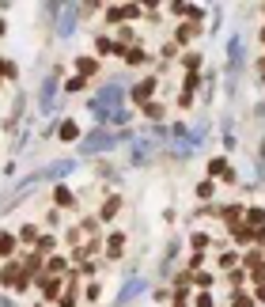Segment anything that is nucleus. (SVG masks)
<instances>
[{
  "instance_id": "obj_6",
  "label": "nucleus",
  "mask_w": 265,
  "mask_h": 307,
  "mask_svg": "<svg viewBox=\"0 0 265 307\" xmlns=\"http://www.w3.org/2000/svg\"><path fill=\"white\" fill-rule=\"evenodd\" d=\"M76 69H80V76H84V80H87V76H95V72H99V69H103V65H99V61H95V57H80V61H76Z\"/></svg>"
},
{
  "instance_id": "obj_27",
  "label": "nucleus",
  "mask_w": 265,
  "mask_h": 307,
  "mask_svg": "<svg viewBox=\"0 0 265 307\" xmlns=\"http://www.w3.org/2000/svg\"><path fill=\"white\" fill-rule=\"evenodd\" d=\"M61 307H76V292H65L61 296Z\"/></svg>"
},
{
  "instance_id": "obj_31",
  "label": "nucleus",
  "mask_w": 265,
  "mask_h": 307,
  "mask_svg": "<svg viewBox=\"0 0 265 307\" xmlns=\"http://www.w3.org/2000/svg\"><path fill=\"white\" fill-rule=\"evenodd\" d=\"M174 307H186V303H182V300H178V303H174Z\"/></svg>"
},
{
  "instance_id": "obj_9",
  "label": "nucleus",
  "mask_w": 265,
  "mask_h": 307,
  "mask_svg": "<svg viewBox=\"0 0 265 307\" xmlns=\"http://www.w3.org/2000/svg\"><path fill=\"white\" fill-rule=\"evenodd\" d=\"M12 254H15V235L0 232V258H12Z\"/></svg>"
},
{
  "instance_id": "obj_7",
  "label": "nucleus",
  "mask_w": 265,
  "mask_h": 307,
  "mask_svg": "<svg viewBox=\"0 0 265 307\" xmlns=\"http://www.w3.org/2000/svg\"><path fill=\"white\" fill-rule=\"evenodd\" d=\"M174 38H178V46H190L193 38H197V23H182V27H178V34H174Z\"/></svg>"
},
{
  "instance_id": "obj_5",
  "label": "nucleus",
  "mask_w": 265,
  "mask_h": 307,
  "mask_svg": "<svg viewBox=\"0 0 265 307\" xmlns=\"http://www.w3.org/2000/svg\"><path fill=\"white\" fill-rule=\"evenodd\" d=\"M53 201H57V205H61V209H68V205L76 209V194H72V190H68V186H57V190H53Z\"/></svg>"
},
{
  "instance_id": "obj_11",
  "label": "nucleus",
  "mask_w": 265,
  "mask_h": 307,
  "mask_svg": "<svg viewBox=\"0 0 265 307\" xmlns=\"http://www.w3.org/2000/svg\"><path fill=\"white\" fill-rule=\"evenodd\" d=\"M106 251H110V258H121V251H125V235H121V232H114V235H110V243H106Z\"/></svg>"
},
{
  "instance_id": "obj_23",
  "label": "nucleus",
  "mask_w": 265,
  "mask_h": 307,
  "mask_svg": "<svg viewBox=\"0 0 265 307\" xmlns=\"http://www.w3.org/2000/svg\"><path fill=\"white\" fill-rule=\"evenodd\" d=\"M216 262H220V265H223V270H228V265H235V251H223L220 258H216Z\"/></svg>"
},
{
  "instance_id": "obj_20",
  "label": "nucleus",
  "mask_w": 265,
  "mask_h": 307,
  "mask_svg": "<svg viewBox=\"0 0 265 307\" xmlns=\"http://www.w3.org/2000/svg\"><path fill=\"white\" fill-rule=\"evenodd\" d=\"M144 114H148V118H163V107L159 103H144Z\"/></svg>"
},
{
  "instance_id": "obj_29",
  "label": "nucleus",
  "mask_w": 265,
  "mask_h": 307,
  "mask_svg": "<svg viewBox=\"0 0 265 307\" xmlns=\"http://www.w3.org/2000/svg\"><path fill=\"white\" fill-rule=\"evenodd\" d=\"M197 307H212V296H205V292H201V296H197Z\"/></svg>"
},
{
  "instance_id": "obj_32",
  "label": "nucleus",
  "mask_w": 265,
  "mask_h": 307,
  "mask_svg": "<svg viewBox=\"0 0 265 307\" xmlns=\"http://www.w3.org/2000/svg\"><path fill=\"white\" fill-rule=\"evenodd\" d=\"M261 42H265V31H261Z\"/></svg>"
},
{
  "instance_id": "obj_14",
  "label": "nucleus",
  "mask_w": 265,
  "mask_h": 307,
  "mask_svg": "<svg viewBox=\"0 0 265 307\" xmlns=\"http://www.w3.org/2000/svg\"><path fill=\"white\" fill-rule=\"evenodd\" d=\"M57 137H61V140H76V137H80V126H76V121H65Z\"/></svg>"
},
{
  "instance_id": "obj_22",
  "label": "nucleus",
  "mask_w": 265,
  "mask_h": 307,
  "mask_svg": "<svg viewBox=\"0 0 265 307\" xmlns=\"http://www.w3.org/2000/svg\"><path fill=\"white\" fill-rule=\"evenodd\" d=\"M193 284H197V289H212V277L209 273H197V277H193Z\"/></svg>"
},
{
  "instance_id": "obj_3",
  "label": "nucleus",
  "mask_w": 265,
  "mask_h": 307,
  "mask_svg": "<svg viewBox=\"0 0 265 307\" xmlns=\"http://www.w3.org/2000/svg\"><path fill=\"white\" fill-rule=\"evenodd\" d=\"M38 284H42V303H46V300H57V296H61V281H57V277H42Z\"/></svg>"
},
{
  "instance_id": "obj_28",
  "label": "nucleus",
  "mask_w": 265,
  "mask_h": 307,
  "mask_svg": "<svg viewBox=\"0 0 265 307\" xmlns=\"http://www.w3.org/2000/svg\"><path fill=\"white\" fill-rule=\"evenodd\" d=\"M235 307H254V300L250 296H235Z\"/></svg>"
},
{
  "instance_id": "obj_2",
  "label": "nucleus",
  "mask_w": 265,
  "mask_h": 307,
  "mask_svg": "<svg viewBox=\"0 0 265 307\" xmlns=\"http://www.w3.org/2000/svg\"><path fill=\"white\" fill-rule=\"evenodd\" d=\"M155 84H159L155 76H148V80H140V84L133 88V103H152V91H155Z\"/></svg>"
},
{
  "instance_id": "obj_15",
  "label": "nucleus",
  "mask_w": 265,
  "mask_h": 307,
  "mask_svg": "<svg viewBox=\"0 0 265 307\" xmlns=\"http://www.w3.org/2000/svg\"><path fill=\"white\" fill-rule=\"evenodd\" d=\"M250 281L254 284H265V262H254L250 265Z\"/></svg>"
},
{
  "instance_id": "obj_1",
  "label": "nucleus",
  "mask_w": 265,
  "mask_h": 307,
  "mask_svg": "<svg viewBox=\"0 0 265 307\" xmlns=\"http://www.w3.org/2000/svg\"><path fill=\"white\" fill-rule=\"evenodd\" d=\"M140 15V4H114L106 8V23H121V19H136Z\"/></svg>"
},
{
  "instance_id": "obj_30",
  "label": "nucleus",
  "mask_w": 265,
  "mask_h": 307,
  "mask_svg": "<svg viewBox=\"0 0 265 307\" xmlns=\"http://www.w3.org/2000/svg\"><path fill=\"white\" fill-rule=\"evenodd\" d=\"M254 292H258V300H265V284H258V289H254Z\"/></svg>"
},
{
  "instance_id": "obj_33",
  "label": "nucleus",
  "mask_w": 265,
  "mask_h": 307,
  "mask_svg": "<svg viewBox=\"0 0 265 307\" xmlns=\"http://www.w3.org/2000/svg\"><path fill=\"white\" fill-rule=\"evenodd\" d=\"M34 307H46V303H34Z\"/></svg>"
},
{
  "instance_id": "obj_24",
  "label": "nucleus",
  "mask_w": 265,
  "mask_h": 307,
  "mask_svg": "<svg viewBox=\"0 0 265 307\" xmlns=\"http://www.w3.org/2000/svg\"><path fill=\"white\" fill-rule=\"evenodd\" d=\"M65 265H68L65 258H50V273H65Z\"/></svg>"
},
{
  "instance_id": "obj_25",
  "label": "nucleus",
  "mask_w": 265,
  "mask_h": 307,
  "mask_svg": "<svg viewBox=\"0 0 265 307\" xmlns=\"http://www.w3.org/2000/svg\"><path fill=\"white\" fill-rule=\"evenodd\" d=\"M178 107H182V110H190V107H193V95H190V91H182V95H178Z\"/></svg>"
},
{
  "instance_id": "obj_26",
  "label": "nucleus",
  "mask_w": 265,
  "mask_h": 307,
  "mask_svg": "<svg viewBox=\"0 0 265 307\" xmlns=\"http://www.w3.org/2000/svg\"><path fill=\"white\" fill-rule=\"evenodd\" d=\"M68 91H84V76H72V80H68Z\"/></svg>"
},
{
  "instance_id": "obj_10",
  "label": "nucleus",
  "mask_w": 265,
  "mask_h": 307,
  "mask_svg": "<svg viewBox=\"0 0 265 307\" xmlns=\"http://www.w3.org/2000/svg\"><path fill=\"white\" fill-rule=\"evenodd\" d=\"M209 175H223V178H231V167H228V159H223V156L209 159Z\"/></svg>"
},
{
  "instance_id": "obj_13",
  "label": "nucleus",
  "mask_w": 265,
  "mask_h": 307,
  "mask_svg": "<svg viewBox=\"0 0 265 307\" xmlns=\"http://www.w3.org/2000/svg\"><path fill=\"white\" fill-rule=\"evenodd\" d=\"M125 65H129V69H136V65H144V50H140V46L125 50Z\"/></svg>"
},
{
  "instance_id": "obj_8",
  "label": "nucleus",
  "mask_w": 265,
  "mask_h": 307,
  "mask_svg": "<svg viewBox=\"0 0 265 307\" xmlns=\"http://www.w3.org/2000/svg\"><path fill=\"white\" fill-rule=\"evenodd\" d=\"M117 209H121V197L114 194V197H106V205L99 209V216H103V220H114V216H117Z\"/></svg>"
},
{
  "instance_id": "obj_12",
  "label": "nucleus",
  "mask_w": 265,
  "mask_h": 307,
  "mask_svg": "<svg viewBox=\"0 0 265 307\" xmlns=\"http://www.w3.org/2000/svg\"><path fill=\"white\" fill-rule=\"evenodd\" d=\"M114 50H117V46L110 42V38H103V34H99V38H95V53H99V57H110Z\"/></svg>"
},
{
  "instance_id": "obj_4",
  "label": "nucleus",
  "mask_w": 265,
  "mask_h": 307,
  "mask_svg": "<svg viewBox=\"0 0 265 307\" xmlns=\"http://www.w3.org/2000/svg\"><path fill=\"white\" fill-rule=\"evenodd\" d=\"M242 216H247V228H250V232H261V228H265V209H247Z\"/></svg>"
},
{
  "instance_id": "obj_21",
  "label": "nucleus",
  "mask_w": 265,
  "mask_h": 307,
  "mask_svg": "<svg viewBox=\"0 0 265 307\" xmlns=\"http://www.w3.org/2000/svg\"><path fill=\"white\" fill-rule=\"evenodd\" d=\"M19 239H27V243H34V239H38V228H34V224H27L23 232H19Z\"/></svg>"
},
{
  "instance_id": "obj_16",
  "label": "nucleus",
  "mask_w": 265,
  "mask_h": 307,
  "mask_svg": "<svg viewBox=\"0 0 265 307\" xmlns=\"http://www.w3.org/2000/svg\"><path fill=\"white\" fill-rule=\"evenodd\" d=\"M182 65H186V72H197V69H201V53H186Z\"/></svg>"
},
{
  "instance_id": "obj_17",
  "label": "nucleus",
  "mask_w": 265,
  "mask_h": 307,
  "mask_svg": "<svg viewBox=\"0 0 265 307\" xmlns=\"http://www.w3.org/2000/svg\"><path fill=\"white\" fill-rule=\"evenodd\" d=\"M212 194H216V186H212V182H197V197H201V201H209Z\"/></svg>"
},
{
  "instance_id": "obj_18",
  "label": "nucleus",
  "mask_w": 265,
  "mask_h": 307,
  "mask_svg": "<svg viewBox=\"0 0 265 307\" xmlns=\"http://www.w3.org/2000/svg\"><path fill=\"white\" fill-rule=\"evenodd\" d=\"M197 84H201V76H197V72H186V80H182V91H193Z\"/></svg>"
},
{
  "instance_id": "obj_19",
  "label": "nucleus",
  "mask_w": 265,
  "mask_h": 307,
  "mask_svg": "<svg viewBox=\"0 0 265 307\" xmlns=\"http://www.w3.org/2000/svg\"><path fill=\"white\" fill-rule=\"evenodd\" d=\"M50 251H53V235H46V239H38V251H34V254H42V258H46V254H50Z\"/></svg>"
}]
</instances>
